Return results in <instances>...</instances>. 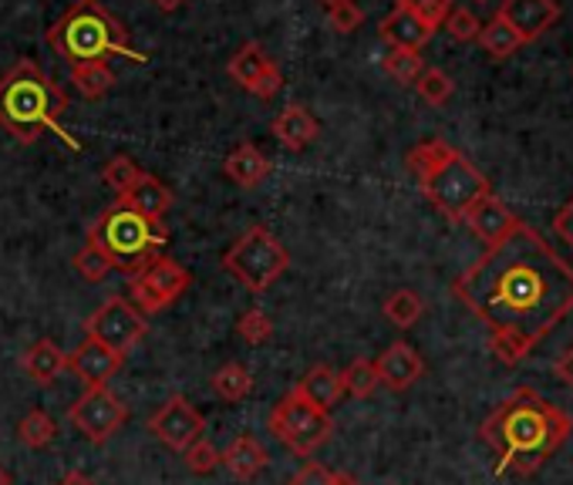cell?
I'll return each instance as SVG.
<instances>
[{
  "instance_id": "cell-1",
  "label": "cell",
  "mask_w": 573,
  "mask_h": 485,
  "mask_svg": "<svg viewBox=\"0 0 573 485\" xmlns=\"http://www.w3.org/2000/svg\"><path fill=\"white\" fill-rule=\"evenodd\" d=\"M452 293L486 327L493 355L519 365L573 311V263L519 219L506 240L456 277Z\"/></svg>"
},
{
  "instance_id": "cell-2",
  "label": "cell",
  "mask_w": 573,
  "mask_h": 485,
  "mask_svg": "<svg viewBox=\"0 0 573 485\" xmlns=\"http://www.w3.org/2000/svg\"><path fill=\"white\" fill-rule=\"evenodd\" d=\"M573 431V418L550 405L540 391L534 388H516L496 412L482 422L479 438L486 442L500 465L496 472H516V475H534Z\"/></svg>"
},
{
  "instance_id": "cell-3",
  "label": "cell",
  "mask_w": 573,
  "mask_h": 485,
  "mask_svg": "<svg viewBox=\"0 0 573 485\" xmlns=\"http://www.w3.org/2000/svg\"><path fill=\"white\" fill-rule=\"evenodd\" d=\"M68 112L65 88L44 71L37 61H18L0 78V128L11 131L21 146L41 139V131H58L68 149H81L61 128V115Z\"/></svg>"
},
{
  "instance_id": "cell-4",
  "label": "cell",
  "mask_w": 573,
  "mask_h": 485,
  "mask_svg": "<svg viewBox=\"0 0 573 485\" xmlns=\"http://www.w3.org/2000/svg\"><path fill=\"white\" fill-rule=\"evenodd\" d=\"M48 44L58 58H65L71 68L88 61H108V58H128V61H146L131 48L128 31L118 18H112L99 0H75V4L48 27Z\"/></svg>"
},
{
  "instance_id": "cell-5",
  "label": "cell",
  "mask_w": 573,
  "mask_h": 485,
  "mask_svg": "<svg viewBox=\"0 0 573 485\" xmlns=\"http://www.w3.org/2000/svg\"><path fill=\"white\" fill-rule=\"evenodd\" d=\"M88 243L99 246L112 259L115 270L131 277L165 250L169 230L162 223H152V219L139 216L136 209H128L125 203H115L88 227Z\"/></svg>"
},
{
  "instance_id": "cell-6",
  "label": "cell",
  "mask_w": 573,
  "mask_h": 485,
  "mask_svg": "<svg viewBox=\"0 0 573 485\" xmlns=\"http://www.w3.org/2000/svg\"><path fill=\"white\" fill-rule=\"evenodd\" d=\"M227 274L243 284L250 293L271 290L290 267V253L267 227H250L227 253H224Z\"/></svg>"
},
{
  "instance_id": "cell-7",
  "label": "cell",
  "mask_w": 573,
  "mask_h": 485,
  "mask_svg": "<svg viewBox=\"0 0 573 485\" xmlns=\"http://www.w3.org/2000/svg\"><path fill=\"white\" fill-rule=\"evenodd\" d=\"M425 199L443 212L446 219H452V223H466L469 209L486 199L493 189H490V180L475 169V162H469L459 149L438 165L428 180L419 183Z\"/></svg>"
},
{
  "instance_id": "cell-8",
  "label": "cell",
  "mask_w": 573,
  "mask_h": 485,
  "mask_svg": "<svg viewBox=\"0 0 573 485\" xmlns=\"http://www.w3.org/2000/svg\"><path fill=\"white\" fill-rule=\"evenodd\" d=\"M271 431L280 438V442L297 455V459H311L334 431L331 412L314 408L311 402L297 391V384L284 394V399L274 405L271 415Z\"/></svg>"
},
{
  "instance_id": "cell-9",
  "label": "cell",
  "mask_w": 573,
  "mask_h": 485,
  "mask_svg": "<svg viewBox=\"0 0 573 485\" xmlns=\"http://www.w3.org/2000/svg\"><path fill=\"white\" fill-rule=\"evenodd\" d=\"M193 284V274L183 267V263H175L172 256L159 253L156 259H149L142 270H136L128 277V303L136 307V311L146 317V314H159L165 307H172L180 300Z\"/></svg>"
},
{
  "instance_id": "cell-10",
  "label": "cell",
  "mask_w": 573,
  "mask_h": 485,
  "mask_svg": "<svg viewBox=\"0 0 573 485\" xmlns=\"http://www.w3.org/2000/svg\"><path fill=\"white\" fill-rule=\"evenodd\" d=\"M68 422L92 446H105L108 438L128 422V408L108 388H84L81 399L68 408Z\"/></svg>"
},
{
  "instance_id": "cell-11",
  "label": "cell",
  "mask_w": 573,
  "mask_h": 485,
  "mask_svg": "<svg viewBox=\"0 0 573 485\" xmlns=\"http://www.w3.org/2000/svg\"><path fill=\"white\" fill-rule=\"evenodd\" d=\"M146 334H149L146 317L125 297L105 300L99 311L84 321V337H92V340L118 350V355H128V350L136 347Z\"/></svg>"
},
{
  "instance_id": "cell-12",
  "label": "cell",
  "mask_w": 573,
  "mask_h": 485,
  "mask_svg": "<svg viewBox=\"0 0 573 485\" xmlns=\"http://www.w3.org/2000/svg\"><path fill=\"white\" fill-rule=\"evenodd\" d=\"M149 431L159 438V442L172 452H186L193 442H199L203 431H206V418L199 408L190 405V399L183 394H169L165 405L159 412H152L149 418Z\"/></svg>"
},
{
  "instance_id": "cell-13",
  "label": "cell",
  "mask_w": 573,
  "mask_h": 485,
  "mask_svg": "<svg viewBox=\"0 0 573 485\" xmlns=\"http://www.w3.org/2000/svg\"><path fill=\"white\" fill-rule=\"evenodd\" d=\"M125 365V355L118 350L84 337L71 355H68V371L84 384V388H108V381L122 371Z\"/></svg>"
},
{
  "instance_id": "cell-14",
  "label": "cell",
  "mask_w": 573,
  "mask_h": 485,
  "mask_svg": "<svg viewBox=\"0 0 573 485\" xmlns=\"http://www.w3.org/2000/svg\"><path fill=\"white\" fill-rule=\"evenodd\" d=\"M496 18L506 21L516 31V37L526 44L543 37L560 21V4L557 0H503Z\"/></svg>"
},
{
  "instance_id": "cell-15",
  "label": "cell",
  "mask_w": 573,
  "mask_h": 485,
  "mask_svg": "<svg viewBox=\"0 0 573 485\" xmlns=\"http://www.w3.org/2000/svg\"><path fill=\"white\" fill-rule=\"evenodd\" d=\"M375 371L388 391H409L425 374V361L412 344L394 340L381 350V358L375 361Z\"/></svg>"
},
{
  "instance_id": "cell-16",
  "label": "cell",
  "mask_w": 573,
  "mask_h": 485,
  "mask_svg": "<svg viewBox=\"0 0 573 485\" xmlns=\"http://www.w3.org/2000/svg\"><path fill=\"white\" fill-rule=\"evenodd\" d=\"M466 223H469V230H472L482 243L493 246V243L506 240V236L519 227V216H513V209L503 206V199H496V196L490 193L486 199H479V203L469 209Z\"/></svg>"
},
{
  "instance_id": "cell-17",
  "label": "cell",
  "mask_w": 573,
  "mask_h": 485,
  "mask_svg": "<svg viewBox=\"0 0 573 485\" xmlns=\"http://www.w3.org/2000/svg\"><path fill=\"white\" fill-rule=\"evenodd\" d=\"M21 368H24V374L37 388H48V384H55L61 378V371H68V355H65V350L51 337H41V340H34L24 350Z\"/></svg>"
},
{
  "instance_id": "cell-18",
  "label": "cell",
  "mask_w": 573,
  "mask_h": 485,
  "mask_svg": "<svg viewBox=\"0 0 573 485\" xmlns=\"http://www.w3.org/2000/svg\"><path fill=\"white\" fill-rule=\"evenodd\" d=\"M267 462H271L267 449H263L253 435H237L233 442L219 452V465L240 482H253L263 469H267Z\"/></svg>"
},
{
  "instance_id": "cell-19",
  "label": "cell",
  "mask_w": 573,
  "mask_h": 485,
  "mask_svg": "<svg viewBox=\"0 0 573 485\" xmlns=\"http://www.w3.org/2000/svg\"><path fill=\"white\" fill-rule=\"evenodd\" d=\"M381 41H388L391 48H405V51H422L425 44L432 41V27H425L415 14H409L405 8L394 4V11L381 21L378 27Z\"/></svg>"
},
{
  "instance_id": "cell-20",
  "label": "cell",
  "mask_w": 573,
  "mask_h": 485,
  "mask_svg": "<svg viewBox=\"0 0 573 485\" xmlns=\"http://www.w3.org/2000/svg\"><path fill=\"white\" fill-rule=\"evenodd\" d=\"M274 136L290 149V152H303L307 146H311L318 136H321V125L318 118L307 112L303 105H287L277 118H274Z\"/></svg>"
},
{
  "instance_id": "cell-21",
  "label": "cell",
  "mask_w": 573,
  "mask_h": 485,
  "mask_svg": "<svg viewBox=\"0 0 573 485\" xmlns=\"http://www.w3.org/2000/svg\"><path fill=\"white\" fill-rule=\"evenodd\" d=\"M297 391L303 394L307 402L321 412H331L341 399H344V384H341V371L331 368V365H314L307 371L300 381H297Z\"/></svg>"
},
{
  "instance_id": "cell-22",
  "label": "cell",
  "mask_w": 573,
  "mask_h": 485,
  "mask_svg": "<svg viewBox=\"0 0 573 485\" xmlns=\"http://www.w3.org/2000/svg\"><path fill=\"white\" fill-rule=\"evenodd\" d=\"M224 172H227V180H233L237 186L253 189V186H260V183L271 175V159L263 155L253 142H243V146H237V149L227 155Z\"/></svg>"
},
{
  "instance_id": "cell-23",
  "label": "cell",
  "mask_w": 573,
  "mask_h": 485,
  "mask_svg": "<svg viewBox=\"0 0 573 485\" xmlns=\"http://www.w3.org/2000/svg\"><path fill=\"white\" fill-rule=\"evenodd\" d=\"M118 203H125L128 209H136L139 216L152 219V223H162V216L172 209V189L162 180H156V175L146 172L139 180V186L131 189L125 199H118Z\"/></svg>"
},
{
  "instance_id": "cell-24",
  "label": "cell",
  "mask_w": 573,
  "mask_h": 485,
  "mask_svg": "<svg viewBox=\"0 0 573 485\" xmlns=\"http://www.w3.org/2000/svg\"><path fill=\"white\" fill-rule=\"evenodd\" d=\"M71 84L78 88L81 99H102L112 92L115 84V71L108 68V61H88V65H75L71 68Z\"/></svg>"
},
{
  "instance_id": "cell-25",
  "label": "cell",
  "mask_w": 573,
  "mask_h": 485,
  "mask_svg": "<svg viewBox=\"0 0 573 485\" xmlns=\"http://www.w3.org/2000/svg\"><path fill=\"white\" fill-rule=\"evenodd\" d=\"M381 314L394 324V327H402V331H409V327H415L419 324V317L425 314V303H422V297L415 293V290H394V293H388L385 297V303H381Z\"/></svg>"
},
{
  "instance_id": "cell-26",
  "label": "cell",
  "mask_w": 573,
  "mask_h": 485,
  "mask_svg": "<svg viewBox=\"0 0 573 485\" xmlns=\"http://www.w3.org/2000/svg\"><path fill=\"white\" fill-rule=\"evenodd\" d=\"M475 41L482 44V51H486L493 61H506V58H513L516 48L523 44V41L516 37V31H513L506 21H500V18H493L490 24H482Z\"/></svg>"
},
{
  "instance_id": "cell-27",
  "label": "cell",
  "mask_w": 573,
  "mask_h": 485,
  "mask_svg": "<svg viewBox=\"0 0 573 485\" xmlns=\"http://www.w3.org/2000/svg\"><path fill=\"white\" fill-rule=\"evenodd\" d=\"M209 388H213V394H219L224 402H243L247 394L253 391V374H250L243 365L230 361V365H224V368H219V371L209 378Z\"/></svg>"
},
{
  "instance_id": "cell-28",
  "label": "cell",
  "mask_w": 573,
  "mask_h": 485,
  "mask_svg": "<svg viewBox=\"0 0 573 485\" xmlns=\"http://www.w3.org/2000/svg\"><path fill=\"white\" fill-rule=\"evenodd\" d=\"M456 149L449 146V142H443V139H425V142H419L409 155H405V165H409V172L415 175V180L422 183V180H428V175L443 165L449 155H452Z\"/></svg>"
},
{
  "instance_id": "cell-29",
  "label": "cell",
  "mask_w": 573,
  "mask_h": 485,
  "mask_svg": "<svg viewBox=\"0 0 573 485\" xmlns=\"http://www.w3.org/2000/svg\"><path fill=\"white\" fill-rule=\"evenodd\" d=\"M142 175H146V172H142L139 162H131L128 155H115V159H108L105 169H102V183H105L118 199H125L131 189L139 186Z\"/></svg>"
},
{
  "instance_id": "cell-30",
  "label": "cell",
  "mask_w": 573,
  "mask_h": 485,
  "mask_svg": "<svg viewBox=\"0 0 573 485\" xmlns=\"http://www.w3.org/2000/svg\"><path fill=\"white\" fill-rule=\"evenodd\" d=\"M55 435H58V425L51 422L48 412H41V408L27 412L18 425V442L24 449H48L55 442Z\"/></svg>"
},
{
  "instance_id": "cell-31",
  "label": "cell",
  "mask_w": 573,
  "mask_h": 485,
  "mask_svg": "<svg viewBox=\"0 0 573 485\" xmlns=\"http://www.w3.org/2000/svg\"><path fill=\"white\" fill-rule=\"evenodd\" d=\"M267 55H263V48H260V44L256 41H250V44H243V48L230 58V78L240 84V88H247V92H250V88H253V81L260 78V71L263 68H267Z\"/></svg>"
},
{
  "instance_id": "cell-32",
  "label": "cell",
  "mask_w": 573,
  "mask_h": 485,
  "mask_svg": "<svg viewBox=\"0 0 573 485\" xmlns=\"http://www.w3.org/2000/svg\"><path fill=\"white\" fill-rule=\"evenodd\" d=\"M341 384H344V394H351V399H371V394L378 391V371H375V361L368 358H358L351 361L344 371H341Z\"/></svg>"
},
{
  "instance_id": "cell-33",
  "label": "cell",
  "mask_w": 573,
  "mask_h": 485,
  "mask_svg": "<svg viewBox=\"0 0 573 485\" xmlns=\"http://www.w3.org/2000/svg\"><path fill=\"white\" fill-rule=\"evenodd\" d=\"M381 68H385V74H388V78H394L399 84H415V81H419V74L425 71V61H422V55H419V51L391 48V51L385 55Z\"/></svg>"
},
{
  "instance_id": "cell-34",
  "label": "cell",
  "mask_w": 573,
  "mask_h": 485,
  "mask_svg": "<svg viewBox=\"0 0 573 485\" xmlns=\"http://www.w3.org/2000/svg\"><path fill=\"white\" fill-rule=\"evenodd\" d=\"M75 274L84 280V284H102L115 267H112V259L99 250V246H92V243H84L78 253H75Z\"/></svg>"
},
{
  "instance_id": "cell-35",
  "label": "cell",
  "mask_w": 573,
  "mask_h": 485,
  "mask_svg": "<svg viewBox=\"0 0 573 485\" xmlns=\"http://www.w3.org/2000/svg\"><path fill=\"white\" fill-rule=\"evenodd\" d=\"M415 88H419L422 102H428V105H435V108H438V105H446V102L452 99V92H456L452 78H449L443 68H425V71L419 74Z\"/></svg>"
},
{
  "instance_id": "cell-36",
  "label": "cell",
  "mask_w": 573,
  "mask_h": 485,
  "mask_svg": "<svg viewBox=\"0 0 573 485\" xmlns=\"http://www.w3.org/2000/svg\"><path fill=\"white\" fill-rule=\"evenodd\" d=\"M287 485H358V478L347 472H331L321 462H307L287 478Z\"/></svg>"
},
{
  "instance_id": "cell-37",
  "label": "cell",
  "mask_w": 573,
  "mask_h": 485,
  "mask_svg": "<svg viewBox=\"0 0 573 485\" xmlns=\"http://www.w3.org/2000/svg\"><path fill=\"white\" fill-rule=\"evenodd\" d=\"M237 334L247 344H267L274 337V317L267 311H260V307H250V311L240 314V321H237Z\"/></svg>"
},
{
  "instance_id": "cell-38",
  "label": "cell",
  "mask_w": 573,
  "mask_h": 485,
  "mask_svg": "<svg viewBox=\"0 0 573 485\" xmlns=\"http://www.w3.org/2000/svg\"><path fill=\"white\" fill-rule=\"evenodd\" d=\"M399 8H405L409 14H415L425 27H443L449 11H452V0H399Z\"/></svg>"
},
{
  "instance_id": "cell-39",
  "label": "cell",
  "mask_w": 573,
  "mask_h": 485,
  "mask_svg": "<svg viewBox=\"0 0 573 485\" xmlns=\"http://www.w3.org/2000/svg\"><path fill=\"white\" fill-rule=\"evenodd\" d=\"M328 21L337 34H355L365 24V11L355 0H331L328 4Z\"/></svg>"
},
{
  "instance_id": "cell-40",
  "label": "cell",
  "mask_w": 573,
  "mask_h": 485,
  "mask_svg": "<svg viewBox=\"0 0 573 485\" xmlns=\"http://www.w3.org/2000/svg\"><path fill=\"white\" fill-rule=\"evenodd\" d=\"M183 462L193 475H209L219 469V449L213 442H206V438H199V442H193L186 452H183Z\"/></svg>"
},
{
  "instance_id": "cell-41",
  "label": "cell",
  "mask_w": 573,
  "mask_h": 485,
  "mask_svg": "<svg viewBox=\"0 0 573 485\" xmlns=\"http://www.w3.org/2000/svg\"><path fill=\"white\" fill-rule=\"evenodd\" d=\"M443 27L449 31L452 41L466 44V41H475V37H479V27H482V24H479V18H475L469 8H452Z\"/></svg>"
},
{
  "instance_id": "cell-42",
  "label": "cell",
  "mask_w": 573,
  "mask_h": 485,
  "mask_svg": "<svg viewBox=\"0 0 573 485\" xmlns=\"http://www.w3.org/2000/svg\"><path fill=\"white\" fill-rule=\"evenodd\" d=\"M280 88H284V74H280V68H277L274 61H267V68L260 71V78L253 81L250 92H253L256 99L267 102V99H274V95L280 92Z\"/></svg>"
},
{
  "instance_id": "cell-43",
  "label": "cell",
  "mask_w": 573,
  "mask_h": 485,
  "mask_svg": "<svg viewBox=\"0 0 573 485\" xmlns=\"http://www.w3.org/2000/svg\"><path fill=\"white\" fill-rule=\"evenodd\" d=\"M553 233L573 250V199H566V206L553 216Z\"/></svg>"
},
{
  "instance_id": "cell-44",
  "label": "cell",
  "mask_w": 573,
  "mask_h": 485,
  "mask_svg": "<svg viewBox=\"0 0 573 485\" xmlns=\"http://www.w3.org/2000/svg\"><path fill=\"white\" fill-rule=\"evenodd\" d=\"M553 371H557V378H563L566 381V388H573V344L563 350L560 355V361L553 365Z\"/></svg>"
},
{
  "instance_id": "cell-45",
  "label": "cell",
  "mask_w": 573,
  "mask_h": 485,
  "mask_svg": "<svg viewBox=\"0 0 573 485\" xmlns=\"http://www.w3.org/2000/svg\"><path fill=\"white\" fill-rule=\"evenodd\" d=\"M58 485H95V478H92V475H84V472H78V469H75V472H68V475H65V478H61Z\"/></svg>"
},
{
  "instance_id": "cell-46",
  "label": "cell",
  "mask_w": 573,
  "mask_h": 485,
  "mask_svg": "<svg viewBox=\"0 0 573 485\" xmlns=\"http://www.w3.org/2000/svg\"><path fill=\"white\" fill-rule=\"evenodd\" d=\"M186 0H156V8L159 11H175V8H183Z\"/></svg>"
},
{
  "instance_id": "cell-47",
  "label": "cell",
  "mask_w": 573,
  "mask_h": 485,
  "mask_svg": "<svg viewBox=\"0 0 573 485\" xmlns=\"http://www.w3.org/2000/svg\"><path fill=\"white\" fill-rule=\"evenodd\" d=\"M0 485H11V472L4 465H0Z\"/></svg>"
},
{
  "instance_id": "cell-48",
  "label": "cell",
  "mask_w": 573,
  "mask_h": 485,
  "mask_svg": "<svg viewBox=\"0 0 573 485\" xmlns=\"http://www.w3.org/2000/svg\"><path fill=\"white\" fill-rule=\"evenodd\" d=\"M324 4H331V0H324Z\"/></svg>"
}]
</instances>
